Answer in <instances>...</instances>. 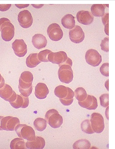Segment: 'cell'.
I'll list each match as a JSON object with an SVG mask.
<instances>
[{"mask_svg": "<svg viewBox=\"0 0 115 149\" xmlns=\"http://www.w3.org/2000/svg\"><path fill=\"white\" fill-rule=\"evenodd\" d=\"M85 59L88 64L96 67L99 66L102 62V57L98 51L90 49L86 52Z\"/></svg>", "mask_w": 115, "mask_h": 149, "instance_id": "52a82bcc", "label": "cell"}, {"mask_svg": "<svg viewBox=\"0 0 115 149\" xmlns=\"http://www.w3.org/2000/svg\"><path fill=\"white\" fill-rule=\"evenodd\" d=\"M0 31L2 40L6 42L12 40L15 35L14 26L6 18L0 19Z\"/></svg>", "mask_w": 115, "mask_h": 149, "instance_id": "6da1fadb", "label": "cell"}, {"mask_svg": "<svg viewBox=\"0 0 115 149\" xmlns=\"http://www.w3.org/2000/svg\"><path fill=\"white\" fill-rule=\"evenodd\" d=\"M101 50L104 52H109V38L105 37L101 41L100 44Z\"/></svg>", "mask_w": 115, "mask_h": 149, "instance_id": "d590c367", "label": "cell"}, {"mask_svg": "<svg viewBox=\"0 0 115 149\" xmlns=\"http://www.w3.org/2000/svg\"><path fill=\"white\" fill-rule=\"evenodd\" d=\"M5 84V79H4V77L1 76V74H0V88L3 87Z\"/></svg>", "mask_w": 115, "mask_h": 149, "instance_id": "74e56055", "label": "cell"}, {"mask_svg": "<svg viewBox=\"0 0 115 149\" xmlns=\"http://www.w3.org/2000/svg\"><path fill=\"white\" fill-rule=\"evenodd\" d=\"M45 119L47 123L53 128H59L63 123V118L55 109H51L46 113Z\"/></svg>", "mask_w": 115, "mask_h": 149, "instance_id": "277c9868", "label": "cell"}, {"mask_svg": "<svg viewBox=\"0 0 115 149\" xmlns=\"http://www.w3.org/2000/svg\"><path fill=\"white\" fill-rule=\"evenodd\" d=\"M10 148L11 149H27L26 143L24 139L22 138H16L11 141L10 143Z\"/></svg>", "mask_w": 115, "mask_h": 149, "instance_id": "cb8c5ba5", "label": "cell"}, {"mask_svg": "<svg viewBox=\"0 0 115 149\" xmlns=\"http://www.w3.org/2000/svg\"><path fill=\"white\" fill-rule=\"evenodd\" d=\"M58 76L61 82L65 84L71 83L73 78V72L71 66L67 65H63L60 66Z\"/></svg>", "mask_w": 115, "mask_h": 149, "instance_id": "5b68a950", "label": "cell"}, {"mask_svg": "<svg viewBox=\"0 0 115 149\" xmlns=\"http://www.w3.org/2000/svg\"><path fill=\"white\" fill-rule=\"evenodd\" d=\"M18 87L19 92L23 97H29L32 93L33 91L32 84H26L19 79Z\"/></svg>", "mask_w": 115, "mask_h": 149, "instance_id": "44dd1931", "label": "cell"}, {"mask_svg": "<svg viewBox=\"0 0 115 149\" xmlns=\"http://www.w3.org/2000/svg\"><path fill=\"white\" fill-rule=\"evenodd\" d=\"M91 13L96 17H102L105 14V7L102 4H94L91 6Z\"/></svg>", "mask_w": 115, "mask_h": 149, "instance_id": "603a6c76", "label": "cell"}, {"mask_svg": "<svg viewBox=\"0 0 115 149\" xmlns=\"http://www.w3.org/2000/svg\"><path fill=\"white\" fill-rule=\"evenodd\" d=\"M19 124V119L12 116L4 117L1 122V126L2 130L6 131H14L17 125Z\"/></svg>", "mask_w": 115, "mask_h": 149, "instance_id": "9c48e42d", "label": "cell"}, {"mask_svg": "<svg viewBox=\"0 0 115 149\" xmlns=\"http://www.w3.org/2000/svg\"><path fill=\"white\" fill-rule=\"evenodd\" d=\"M47 123L45 119L38 118L34 121V125L36 130L39 132H43L47 127Z\"/></svg>", "mask_w": 115, "mask_h": 149, "instance_id": "83f0119b", "label": "cell"}, {"mask_svg": "<svg viewBox=\"0 0 115 149\" xmlns=\"http://www.w3.org/2000/svg\"><path fill=\"white\" fill-rule=\"evenodd\" d=\"M45 146V141L42 137L36 136V139L26 142V147L29 149H42Z\"/></svg>", "mask_w": 115, "mask_h": 149, "instance_id": "d6986e66", "label": "cell"}, {"mask_svg": "<svg viewBox=\"0 0 115 149\" xmlns=\"http://www.w3.org/2000/svg\"><path fill=\"white\" fill-rule=\"evenodd\" d=\"M31 6H33L35 8H40L43 7L44 5V4H42V5H33V4H31Z\"/></svg>", "mask_w": 115, "mask_h": 149, "instance_id": "ab89813d", "label": "cell"}, {"mask_svg": "<svg viewBox=\"0 0 115 149\" xmlns=\"http://www.w3.org/2000/svg\"><path fill=\"white\" fill-rule=\"evenodd\" d=\"M48 59L49 62L58 65L59 67L63 65H67L71 67L73 65L71 59L68 57L67 54L63 51H60L57 52H51L48 55Z\"/></svg>", "mask_w": 115, "mask_h": 149, "instance_id": "7a4b0ae2", "label": "cell"}, {"mask_svg": "<svg viewBox=\"0 0 115 149\" xmlns=\"http://www.w3.org/2000/svg\"><path fill=\"white\" fill-rule=\"evenodd\" d=\"M47 34L51 40L58 41L62 39L63 32L60 25L56 23L50 24L47 29Z\"/></svg>", "mask_w": 115, "mask_h": 149, "instance_id": "ba28073f", "label": "cell"}, {"mask_svg": "<svg viewBox=\"0 0 115 149\" xmlns=\"http://www.w3.org/2000/svg\"><path fill=\"white\" fill-rule=\"evenodd\" d=\"M32 42L34 46L38 50L44 48L48 43L46 37L41 34L34 35L32 38Z\"/></svg>", "mask_w": 115, "mask_h": 149, "instance_id": "ac0fdd59", "label": "cell"}, {"mask_svg": "<svg viewBox=\"0 0 115 149\" xmlns=\"http://www.w3.org/2000/svg\"><path fill=\"white\" fill-rule=\"evenodd\" d=\"M18 20L20 26L24 29L29 28L33 24V17L31 13L27 10H23L19 12Z\"/></svg>", "mask_w": 115, "mask_h": 149, "instance_id": "30bf717a", "label": "cell"}, {"mask_svg": "<svg viewBox=\"0 0 115 149\" xmlns=\"http://www.w3.org/2000/svg\"><path fill=\"white\" fill-rule=\"evenodd\" d=\"M3 117H4V116H0V131H2L3 130L2 128H1V120H2Z\"/></svg>", "mask_w": 115, "mask_h": 149, "instance_id": "b9f144b4", "label": "cell"}, {"mask_svg": "<svg viewBox=\"0 0 115 149\" xmlns=\"http://www.w3.org/2000/svg\"><path fill=\"white\" fill-rule=\"evenodd\" d=\"M29 4H24V5H17V4H15V6L19 8H25L29 6Z\"/></svg>", "mask_w": 115, "mask_h": 149, "instance_id": "f35d334b", "label": "cell"}, {"mask_svg": "<svg viewBox=\"0 0 115 149\" xmlns=\"http://www.w3.org/2000/svg\"><path fill=\"white\" fill-rule=\"evenodd\" d=\"M91 144L89 141L86 139H79L76 141L73 146L74 149H89L90 148Z\"/></svg>", "mask_w": 115, "mask_h": 149, "instance_id": "484cf974", "label": "cell"}, {"mask_svg": "<svg viewBox=\"0 0 115 149\" xmlns=\"http://www.w3.org/2000/svg\"><path fill=\"white\" fill-rule=\"evenodd\" d=\"M51 51L48 49H46L44 51H41L38 54V57L39 59L41 62H49L48 59V56L49 54L51 52Z\"/></svg>", "mask_w": 115, "mask_h": 149, "instance_id": "1f68e13d", "label": "cell"}, {"mask_svg": "<svg viewBox=\"0 0 115 149\" xmlns=\"http://www.w3.org/2000/svg\"><path fill=\"white\" fill-rule=\"evenodd\" d=\"M102 23L104 26V31L105 34L107 36H109V13H105L104 15L102 17Z\"/></svg>", "mask_w": 115, "mask_h": 149, "instance_id": "d6a6232c", "label": "cell"}, {"mask_svg": "<svg viewBox=\"0 0 115 149\" xmlns=\"http://www.w3.org/2000/svg\"><path fill=\"white\" fill-rule=\"evenodd\" d=\"M78 104L81 107L88 110H95L98 106L97 99L94 96L88 95L85 100L78 101Z\"/></svg>", "mask_w": 115, "mask_h": 149, "instance_id": "9a60e30c", "label": "cell"}, {"mask_svg": "<svg viewBox=\"0 0 115 149\" xmlns=\"http://www.w3.org/2000/svg\"><path fill=\"white\" fill-rule=\"evenodd\" d=\"M12 6V4H7V5H1L0 4V11L5 12L7 11Z\"/></svg>", "mask_w": 115, "mask_h": 149, "instance_id": "8d00e7d4", "label": "cell"}, {"mask_svg": "<svg viewBox=\"0 0 115 149\" xmlns=\"http://www.w3.org/2000/svg\"><path fill=\"white\" fill-rule=\"evenodd\" d=\"M100 104L102 107L106 108L109 105V94L105 93L102 94L100 97Z\"/></svg>", "mask_w": 115, "mask_h": 149, "instance_id": "836d02e7", "label": "cell"}, {"mask_svg": "<svg viewBox=\"0 0 115 149\" xmlns=\"http://www.w3.org/2000/svg\"><path fill=\"white\" fill-rule=\"evenodd\" d=\"M40 63L41 62L38 57V53L31 54L28 56L26 59V64L29 68H34Z\"/></svg>", "mask_w": 115, "mask_h": 149, "instance_id": "7402d4cb", "label": "cell"}, {"mask_svg": "<svg viewBox=\"0 0 115 149\" xmlns=\"http://www.w3.org/2000/svg\"><path fill=\"white\" fill-rule=\"evenodd\" d=\"M19 79L26 84H32L34 77L32 73L29 71H26L21 74Z\"/></svg>", "mask_w": 115, "mask_h": 149, "instance_id": "4dcf8cb0", "label": "cell"}, {"mask_svg": "<svg viewBox=\"0 0 115 149\" xmlns=\"http://www.w3.org/2000/svg\"><path fill=\"white\" fill-rule=\"evenodd\" d=\"M69 37L72 42L79 43L83 41L85 38V34L81 27L75 25L73 29L69 31Z\"/></svg>", "mask_w": 115, "mask_h": 149, "instance_id": "8fae6325", "label": "cell"}, {"mask_svg": "<svg viewBox=\"0 0 115 149\" xmlns=\"http://www.w3.org/2000/svg\"><path fill=\"white\" fill-rule=\"evenodd\" d=\"M62 26L66 29H72L75 26V17L71 14L65 15L61 19Z\"/></svg>", "mask_w": 115, "mask_h": 149, "instance_id": "ffe728a7", "label": "cell"}, {"mask_svg": "<svg viewBox=\"0 0 115 149\" xmlns=\"http://www.w3.org/2000/svg\"><path fill=\"white\" fill-rule=\"evenodd\" d=\"M78 22L85 25L91 24L94 20V16L88 11L80 10L76 15Z\"/></svg>", "mask_w": 115, "mask_h": 149, "instance_id": "5bb4252c", "label": "cell"}, {"mask_svg": "<svg viewBox=\"0 0 115 149\" xmlns=\"http://www.w3.org/2000/svg\"><path fill=\"white\" fill-rule=\"evenodd\" d=\"M68 92L67 87L62 85L57 86L55 88L54 91L55 95L61 99L65 98L67 95Z\"/></svg>", "mask_w": 115, "mask_h": 149, "instance_id": "4316f807", "label": "cell"}, {"mask_svg": "<svg viewBox=\"0 0 115 149\" xmlns=\"http://www.w3.org/2000/svg\"><path fill=\"white\" fill-rule=\"evenodd\" d=\"M12 48L15 54L18 57H24L27 52V44L22 39L15 40L12 43Z\"/></svg>", "mask_w": 115, "mask_h": 149, "instance_id": "4fadbf2b", "label": "cell"}, {"mask_svg": "<svg viewBox=\"0 0 115 149\" xmlns=\"http://www.w3.org/2000/svg\"><path fill=\"white\" fill-rule=\"evenodd\" d=\"M109 80H107V81H106L105 83V87L106 88L108 91H109Z\"/></svg>", "mask_w": 115, "mask_h": 149, "instance_id": "60d3db41", "label": "cell"}, {"mask_svg": "<svg viewBox=\"0 0 115 149\" xmlns=\"http://www.w3.org/2000/svg\"><path fill=\"white\" fill-rule=\"evenodd\" d=\"M68 94L65 98H60V101L62 104L65 106H69L72 104L74 97V93L73 90L69 87H67Z\"/></svg>", "mask_w": 115, "mask_h": 149, "instance_id": "d4e9b609", "label": "cell"}, {"mask_svg": "<svg viewBox=\"0 0 115 149\" xmlns=\"http://www.w3.org/2000/svg\"><path fill=\"white\" fill-rule=\"evenodd\" d=\"M74 96L78 101H83L85 100L88 96L87 92L84 88H77L74 92Z\"/></svg>", "mask_w": 115, "mask_h": 149, "instance_id": "f1b7e54d", "label": "cell"}, {"mask_svg": "<svg viewBox=\"0 0 115 149\" xmlns=\"http://www.w3.org/2000/svg\"><path fill=\"white\" fill-rule=\"evenodd\" d=\"M80 127L82 131L88 134H92L94 133L92 128L91 127V123H90V120L88 119L84 120L80 124Z\"/></svg>", "mask_w": 115, "mask_h": 149, "instance_id": "f546056e", "label": "cell"}, {"mask_svg": "<svg viewBox=\"0 0 115 149\" xmlns=\"http://www.w3.org/2000/svg\"><path fill=\"white\" fill-rule=\"evenodd\" d=\"M49 93V90L45 84L39 83L35 87V95L37 98L43 100L47 97Z\"/></svg>", "mask_w": 115, "mask_h": 149, "instance_id": "e0dca14e", "label": "cell"}, {"mask_svg": "<svg viewBox=\"0 0 115 149\" xmlns=\"http://www.w3.org/2000/svg\"><path fill=\"white\" fill-rule=\"evenodd\" d=\"M0 97L9 102H13L17 98V94L9 85L5 84L0 88Z\"/></svg>", "mask_w": 115, "mask_h": 149, "instance_id": "7c38bea8", "label": "cell"}, {"mask_svg": "<svg viewBox=\"0 0 115 149\" xmlns=\"http://www.w3.org/2000/svg\"><path fill=\"white\" fill-rule=\"evenodd\" d=\"M100 71L102 75L105 77L109 76V63H104L100 68Z\"/></svg>", "mask_w": 115, "mask_h": 149, "instance_id": "e575fe53", "label": "cell"}, {"mask_svg": "<svg viewBox=\"0 0 115 149\" xmlns=\"http://www.w3.org/2000/svg\"><path fill=\"white\" fill-rule=\"evenodd\" d=\"M15 131L20 138L27 141H33L36 139L35 131L33 127L27 124H18L15 128Z\"/></svg>", "mask_w": 115, "mask_h": 149, "instance_id": "3957f363", "label": "cell"}, {"mask_svg": "<svg viewBox=\"0 0 115 149\" xmlns=\"http://www.w3.org/2000/svg\"><path fill=\"white\" fill-rule=\"evenodd\" d=\"M91 127L96 133H101L105 128L104 120L101 114L94 112L91 114L90 120Z\"/></svg>", "mask_w": 115, "mask_h": 149, "instance_id": "8992f818", "label": "cell"}, {"mask_svg": "<svg viewBox=\"0 0 115 149\" xmlns=\"http://www.w3.org/2000/svg\"><path fill=\"white\" fill-rule=\"evenodd\" d=\"M10 104L12 107L16 109L22 108L26 109L28 107L29 104V97H25L22 95H17L16 100L13 102H10Z\"/></svg>", "mask_w": 115, "mask_h": 149, "instance_id": "2e32d148", "label": "cell"}]
</instances>
